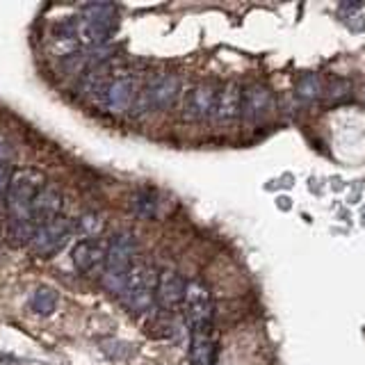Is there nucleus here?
I'll use <instances>...</instances> for the list:
<instances>
[{"label": "nucleus", "mask_w": 365, "mask_h": 365, "mask_svg": "<svg viewBox=\"0 0 365 365\" xmlns=\"http://www.w3.org/2000/svg\"><path fill=\"white\" fill-rule=\"evenodd\" d=\"M133 256H135V237L128 231H121L114 235L108 247L106 272H103V277H101L103 285H106L112 294L121 297L123 285L128 281V274L135 267Z\"/></svg>", "instance_id": "f03ea898"}, {"label": "nucleus", "mask_w": 365, "mask_h": 365, "mask_svg": "<svg viewBox=\"0 0 365 365\" xmlns=\"http://www.w3.org/2000/svg\"><path fill=\"white\" fill-rule=\"evenodd\" d=\"M155 285H158V279L153 269H148L146 265H135L128 274V281L123 285L121 299L130 311L144 313L155 302Z\"/></svg>", "instance_id": "7ed1b4c3"}, {"label": "nucleus", "mask_w": 365, "mask_h": 365, "mask_svg": "<svg viewBox=\"0 0 365 365\" xmlns=\"http://www.w3.org/2000/svg\"><path fill=\"white\" fill-rule=\"evenodd\" d=\"M215 101H217V91L210 85L194 87L187 94V98H185V117L194 119V121L212 117V114H215Z\"/></svg>", "instance_id": "f8f14e48"}, {"label": "nucleus", "mask_w": 365, "mask_h": 365, "mask_svg": "<svg viewBox=\"0 0 365 365\" xmlns=\"http://www.w3.org/2000/svg\"><path fill=\"white\" fill-rule=\"evenodd\" d=\"M185 308L190 331H212V302L210 292L201 281L185 283Z\"/></svg>", "instance_id": "39448f33"}, {"label": "nucleus", "mask_w": 365, "mask_h": 365, "mask_svg": "<svg viewBox=\"0 0 365 365\" xmlns=\"http://www.w3.org/2000/svg\"><path fill=\"white\" fill-rule=\"evenodd\" d=\"M71 231H73V224H71V220H66L64 215L57 217L55 222L37 228V233H34L32 242H30L32 254L41 256V258H51L53 254H57V251L66 245Z\"/></svg>", "instance_id": "423d86ee"}, {"label": "nucleus", "mask_w": 365, "mask_h": 365, "mask_svg": "<svg viewBox=\"0 0 365 365\" xmlns=\"http://www.w3.org/2000/svg\"><path fill=\"white\" fill-rule=\"evenodd\" d=\"M11 160H14V146H11L7 137L0 133V165H7Z\"/></svg>", "instance_id": "aec40b11"}, {"label": "nucleus", "mask_w": 365, "mask_h": 365, "mask_svg": "<svg viewBox=\"0 0 365 365\" xmlns=\"http://www.w3.org/2000/svg\"><path fill=\"white\" fill-rule=\"evenodd\" d=\"M71 260L78 272L87 277H103L108 260V247L98 240H80L71 251Z\"/></svg>", "instance_id": "6e6552de"}, {"label": "nucleus", "mask_w": 365, "mask_h": 365, "mask_svg": "<svg viewBox=\"0 0 365 365\" xmlns=\"http://www.w3.org/2000/svg\"><path fill=\"white\" fill-rule=\"evenodd\" d=\"M43 174L39 169L23 167L11 171L7 187V210L11 215V222H30L32 201L43 190Z\"/></svg>", "instance_id": "f257e3e1"}, {"label": "nucleus", "mask_w": 365, "mask_h": 365, "mask_svg": "<svg viewBox=\"0 0 365 365\" xmlns=\"http://www.w3.org/2000/svg\"><path fill=\"white\" fill-rule=\"evenodd\" d=\"M62 192L53 185H43V190L34 197L30 208V222L41 228L46 224L55 222L57 217H62Z\"/></svg>", "instance_id": "1a4fd4ad"}, {"label": "nucleus", "mask_w": 365, "mask_h": 365, "mask_svg": "<svg viewBox=\"0 0 365 365\" xmlns=\"http://www.w3.org/2000/svg\"><path fill=\"white\" fill-rule=\"evenodd\" d=\"M133 212L142 220H153L158 215V197L148 190H140L133 197Z\"/></svg>", "instance_id": "f3484780"}, {"label": "nucleus", "mask_w": 365, "mask_h": 365, "mask_svg": "<svg viewBox=\"0 0 365 365\" xmlns=\"http://www.w3.org/2000/svg\"><path fill=\"white\" fill-rule=\"evenodd\" d=\"M73 231L85 240L101 237L103 231H106V220H103V215L98 212H85V215H80V220L73 224Z\"/></svg>", "instance_id": "dca6fc26"}, {"label": "nucleus", "mask_w": 365, "mask_h": 365, "mask_svg": "<svg viewBox=\"0 0 365 365\" xmlns=\"http://www.w3.org/2000/svg\"><path fill=\"white\" fill-rule=\"evenodd\" d=\"M135 98H137V87L130 76H117L108 80L101 91V106L110 114H123L125 110H130Z\"/></svg>", "instance_id": "0eeeda50"}, {"label": "nucleus", "mask_w": 365, "mask_h": 365, "mask_svg": "<svg viewBox=\"0 0 365 365\" xmlns=\"http://www.w3.org/2000/svg\"><path fill=\"white\" fill-rule=\"evenodd\" d=\"M192 365H215V340L212 331H194L190 345Z\"/></svg>", "instance_id": "2eb2a0df"}, {"label": "nucleus", "mask_w": 365, "mask_h": 365, "mask_svg": "<svg viewBox=\"0 0 365 365\" xmlns=\"http://www.w3.org/2000/svg\"><path fill=\"white\" fill-rule=\"evenodd\" d=\"M272 91L265 85H254L247 89V94L242 98V112L245 119L249 123H258L262 119H267V114L272 112Z\"/></svg>", "instance_id": "9b49d317"}, {"label": "nucleus", "mask_w": 365, "mask_h": 365, "mask_svg": "<svg viewBox=\"0 0 365 365\" xmlns=\"http://www.w3.org/2000/svg\"><path fill=\"white\" fill-rule=\"evenodd\" d=\"M180 91V80L171 73L158 76L155 80H151L140 96H137V114L144 112H163L169 110L176 103V96Z\"/></svg>", "instance_id": "20e7f679"}, {"label": "nucleus", "mask_w": 365, "mask_h": 365, "mask_svg": "<svg viewBox=\"0 0 365 365\" xmlns=\"http://www.w3.org/2000/svg\"><path fill=\"white\" fill-rule=\"evenodd\" d=\"M7 187H9V174H7L5 165H0V194L7 192Z\"/></svg>", "instance_id": "412c9836"}, {"label": "nucleus", "mask_w": 365, "mask_h": 365, "mask_svg": "<svg viewBox=\"0 0 365 365\" xmlns=\"http://www.w3.org/2000/svg\"><path fill=\"white\" fill-rule=\"evenodd\" d=\"M155 299L165 308H174L176 304L185 299V281H182L174 269H165L158 277Z\"/></svg>", "instance_id": "ddd939ff"}, {"label": "nucleus", "mask_w": 365, "mask_h": 365, "mask_svg": "<svg viewBox=\"0 0 365 365\" xmlns=\"http://www.w3.org/2000/svg\"><path fill=\"white\" fill-rule=\"evenodd\" d=\"M319 91H322V83H319V78L308 73L299 80V85H297V98L308 103V101H315L319 96Z\"/></svg>", "instance_id": "6ab92c4d"}, {"label": "nucleus", "mask_w": 365, "mask_h": 365, "mask_svg": "<svg viewBox=\"0 0 365 365\" xmlns=\"http://www.w3.org/2000/svg\"><path fill=\"white\" fill-rule=\"evenodd\" d=\"M117 30V26L112 23H101V21H89V19H80L73 26V37L78 43L91 46V48H101L110 41V37Z\"/></svg>", "instance_id": "9d476101"}, {"label": "nucleus", "mask_w": 365, "mask_h": 365, "mask_svg": "<svg viewBox=\"0 0 365 365\" xmlns=\"http://www.w3.org/2000/svg\"><path fill=\"white\" fill-rule=\"evenodd\" d=\"M32 311L37 315H51L57 308V294L51 288H37L30 299Z\"/></svg>", "instance_id": "a211bd4d"}, {"label": "nucleus", "mask_w": 365, "mask_h": 365, "mask_svg": "<svg viewBox=\"0 0 365 365\" xmlns=\"http://www.w3.org/2000/svg\"><path fill=\"white\" fill-rule=\"evenodd\" d=\"M242 112V91L235 83L226 85L222 91H217L215 101V119L217 121H233Z\"/></svg>", "instance_id": "4468645a"}]
</instances>
